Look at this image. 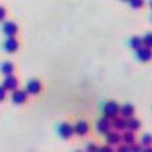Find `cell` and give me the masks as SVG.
<instances>
[{"mask_svg": "<svg viewBox=\"0 0 152 152\" xmlns=\"http://www.w3.org/2000/svg\"><path fill=\"white\" fill-rule=\"evenodd\" d=\"M119 111H121V108H119V104L116 102H108L106 104H104V108H103V113H104V116H106V119L117 117Z\"/></svg>", "mask_w": 152, "mask_h": 152, "instance_id": "obj_1", "label": "cell"}, {"mask_svg": "<svg viewBox=\"0 0 152 152\" xmlns=\"http://www.w3.org/2000/svg\"><path fill=\"white\" fill-rule=\"evenodd\" d=\"M3 89L5 90H11V92H14V90L18 89V86H19V81L16 76H13V75H8V76H5V79H3Z\"/></svg>", "mask_w": 152, "mask_h": 152, "instance_id": "obj_2", "label": "cell"}, {"mask_svg": "<svg viewBox=\"0 0 152 152\" xmlns=\"http://www.w3.org/2000/svg\"><path fill=\"white\" fill-rule=\"evenodd\" d=\"M2 30L7 37H16L18 33V24L13 22V21H5L3 26H2Z\"/></svg>", "mask_w": 152, "mask_h": 152, "instance_id": "obj_3", "label": "cell"}, {"mask_svg": "<svg viewBox=\"0 0 152 152\" xmlns=\"http://www.w3.org/2000/svg\"><path fill=\"white\" fill-rule=\"evenodd\" d=\"M3 48H5L7 52H16L18 48H19L18 38L16 37H8L7 40H5V43H3Z\"/></svg>", "mask_w": 152, "mask_h": 152, "instance_id": "obj_4", "label": "cell"}, {"mask_svg": "<svg viewBox=\"0 0 152 152\" xmlns=\"http://www.w3.org/2000/svg\"><path fill=\"white\" fill-rule=\"evenodd\" d=\"M27 92L26 90H21V89H16L14 92L11 94V100L16 104H22V103H26L27 102Z\"/></svg>", "mask_w": 152, "mask_h": 152, "instance_id": "obj_5", "label": "cell"}, {"mask_svg": "<svg viewBox=\"0 0 152 152\" xmlns=\"http://www.w3.org/2000/svg\"><path fill=\"white\" fill-rule=\"evenodd\" d=\"M41 90V83L38 79H30L27 83V87H26V92L30 94V95H37L38 92Z\"/></svg>", "mask_w": 152, "mask_h": 152, "instance_id": "obj_6", "label": "cell"}, {"mask_svg": "<svg viewBox=\"0 0 152 152\" xmlns=\"http://www.w3.org/2000/svg\"><path fill=\"white\" fill-rule=\"evenodd\" d=\"M59 133H60L64 138H70V136L75 133V128H73V125H70V124L64 122V124H60V125H59Z\"/></svg>", "mask_w": 152, "mask_h": 152, "instance_id": "obj_7", "label": "cell"}, {"mask_svg": "<svg viewBox=\"0 0 152 152\" xmlns=\"http://www.w3.org/2000/svg\"><path fill=\"white\" fill-rule=\"evenodd\" d=\"M136 56L140 57L141 60H149L151 57H152V48H147V46H141V48H138L136 49Z\"/></svg>", "mask_w": 152, "mask_h": 152, "instance_id": "obj_8", "label": "cell"}, {"mask_svg": "<svg viewBox=\"0 0 152 152\" xmlns=\"http://www.w3.org/2000/svg\"><path fill=\"white\" fill-rule=\"evenodd\" d=\"M73 128H75V132L78 133V135H86V133L89 132V124L84 122V121H79L73 125Z\"/></svg>", "mask_w": 152, "mask_h": 152, "instance_id": "obj_9", "label": "cell"}, {"mask_svg": "<svg viewBox=\"0 0 152 152\" xmlns=\"http://www.w3.org/2000/svg\"><path fill=\"white\" fill-rule=\"evenodd\" d=\"M109 128H111V124H109L108 119H102V121L97 122V130L100 133H108Z\"/></svg>", "mask_w": 152, "mask_h": 152, "instance_id": "obj_10", "label": "cell"}, {"mask_svg": "<svg viewBox=\"0 0 152 152\" xmlns=\"http://www.w3.org/2000/svg\"><path fill=\"white\" fill-rule=\"evenodd\" d=\"M0 71L5 75V76H8V75H13V71H14V65H13V62H3V64H0Z\"/></svg>", "mask_w": 152, "mask_h": 152, "instance_id": "obj_11", "label": "cell"}, {"mask_svg": "<svg viewBox=\"0 0 152 152\" xmlns=\"http://www.w3.org/2000/svg\"><path fill=\"white\" fill-rule=\"evenodd\" d=\"M113 125H114V128H117V130H125V128H127V119L114 117L113 119Z\"/></svg>", "mask_w": 152, "mask_h": 152, "instance_id": "obj_12", "label": "cell"}, {"mask_svg": "<svg viewBox=\"0 0 152 152\" xmlns=\"http://www.w3.org/2000/svg\"><path fill=\"white\" fill-rule=\"evenodd\" d=\"M133 111H135V108H133V104H130V103H125V104H124V106L121 108V113H122L124 119H127V117H132Z\"/></svg>", "mask_w": 152, "mask_h": 152, "instance_id": "obj_13", "label": "cell"}, {"mask_svg": "<svg viewBox=\"0 0 152 152\" xmlns=\"http://www.w3.org/2000/svg\"><path fill=\"white\" fill-rule=\"evenodd\" d=\"M121 140H122V136L119 135V133H116V132H109L108 133V146H111V144H119L121 142Z\"/></svg>", "mask_w": 152, "mask_h": 152, "instance_id": "obj_14", "label": "cell"}, {"mask_svg": "<svg viewBox=\"0 0 152 152\" xmlns=\"http://www.w3.org/2000/svg\"><path fill=\"white\" fill-rule=\"evenodd\" d=\"M122 140L125 144H135V135H133V132H125L122 135Z\"/></svg>", "mask_w": 152, "mask_h": 152, "instance_id": "obj_15", "label": "cell"}, {"mask_svg": "<svg viewBox=\"0 0 152 152\" xmlns=\"http://www.w3.org/2000/svg\"><path fill=\"white\" fill-rule=\"evenodd\" d=\"M130 46H132V48H135V49L141 48V46H142V38H141V37H132Z\"/></svg>", "mask_w": 152, "mask_h": 152, "instance_id": "obj_16", "label": "cell"}, {"mask_svg": "<svg viewBox=\"0 0 152 152\" xmlns=\"http://www.w3.org/2000/svg\"><path fill=\"white\" fill-rule=\"evenodd\" d=\"M140 121H138V119H130V121H127V127L130 128V130L133 132V130H138V128H140Z\"/></svg>", "mask_w": 152, "mask_h": 152, "instance_id": "obj_17", "label": "cell"}, {"mask_svg": "<svg viewBox=\"0 0 152 152\" xmlns=\"http://www.w3.org/2000/svg\"><path fill=\"white\" fill-rule=\"evenodd\" d=\"M142 45L147 46V48H152V32L146 33V35L142 37Z\"/></svg>", "mask_w": 152, "mask_h": 152, "instance_id": "obj_18", "label": "cell"}, {"mask_svg": "<svg viewBox=\"0 0 152 152\" xmlns=\"http://www.w3.org/2000/svg\"><path fill=\"white\" fill-rule=\"evenodd\" d=\"M128 2H130V5L133 8H140L144 5V0H128Z\"/></svg>", "mask_w": 152, "mask_h": 152, "instance_id": "obj_19", "label": "cell"}, {"mask_svg": "<svg viewBox=\"0 0 152 152\" xmlns=\"http://www.w3.org/2000/svg\"><path fill=\"white\" fill-rule=\"evenodd\" d=\"M142 144H144V146L152 144V135H149V133H147V135L142 136Z\"/></svg>", "mask_w": 152, "mask_h": 152, "instance_id": "obj_20", "label": "cell"}, {"mask_svg": "<svg viewBox=\"0 0 152 152\" xmlns=\"http://www.w3.org/2000/svg\"><path fill=\"white\" fill-rule=\"evenodd\" d=\"M97 152H114V149L111 146H102V147H98Z\"/></svg>", "mask_w": 152, "mask_h": 152, "instance_id": "obj_21", "label": "cell"}, {"mask_svg": "<svg viewBox=\"0 0 152 152\" xmlns=\"http://www.w3.org/2000/svg\"><path fill=\"white\" fill-rule=\"evenodd\" d=\"M130 152H142V147H141L140 144H132Z\"/></svg>", "mask_w": 152, "mask_h": 152, "instance_id": "obj_22", "label": "cell"}, {"mask_svg": "<svg viewBox=\"0 0 152 152\" xmlns=\"http://www.w3.org/2000/svg\"><path fill=\"white\" fill-rule=\"evenodd\" d=\"M117 152H130V147H128L127 144H124V146H119V147H117Z\"/></svg>", "mask_w": 152, "mask_h": 152, "instance_id": "obj_23", "label": "cell"}, {"mask_svg": "<svg viewBox=\"0 0 152 152\" xmlns=\"http://www.w3.org/2000/svg\"><path fill=\"white\" fill-rule=\"evenodd\" d=\"M97 149H98V147L95 144H87V147H86V151H87V152H97Z\"/></svg>", "mask_w": 152, "mask_h": 152, "instance_id": "obj_24", "label": "cell"}, {"mask_svg": "<svg viewBox=\"0 0 152 152\" xmlns=\"http://www.w3.org/2000/svg\"><path fill=\"white\" fill-rule=\"evenodd\" d=\"M5 97H7V90L3 89V86H0V102L5 100Z\"/></svg>", "mask_w": 152, "mask_h": 152, "instance_id": "obj_25", "label": "cell"}, {"mask_svg": "<svg viewBox=\"0 0 152 152\" xmlns=\"http://www.w3.org/2000/svg\"><path fill=\"white\" fill-rule=\"evenodd\" d=\"M5 16H7V10H5L3 7H0V21H3Z\"/></svg>", "mask_w": 152, "mask_h": 152, "instance_id": "obj_26", "label": "cell"}, {"mask_svg": "<svg viewBox=\"0 0 152 152\" xmlns=\"http://www.w3.org/2000/svg\"><path fill=\"white\" fill-rule=\"evenodd\" d=\"M144 152H152V147H147V149H146Z\"/></svg>", "mask_w": 152, "mask_h": 152, "instance_id": "obj_27", "label": "cell"}, {"mask_svg": "<svg viewBox=\"0 0 152 152\" xmlns=\"http://www.w3.org/2000/svg\"><path fill=\"white\" fill-rule=\"evenodd\" d=\"M149 3H151V8H152V0H151V2H149Z\"/></svg>", "mask_w": 152, "mask_h": 152, "instance_id": "obj_28", "label": "cell"}, {"mask_svg": "<svg viewBox=\"0 0 152 152\" xmlns=\"http://www.w3.org/2000/svg\"><path fill=\"white\" fill-rule=\"evenodd\" d=\"M76 152H83V151H76Z\"/></svg>", "mask_w": 152, "mask_h": 152, "instance_id": "obj_29", "label": "cell"}]
</instances>
